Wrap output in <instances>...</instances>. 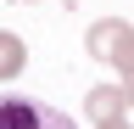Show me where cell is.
Segmentation results:
<instances>
[{
	"label": "cell",
	"mask_w": 134,
	"mask_h": 129,
	"mask_svg": "<svg viewBox=\"0 0 134 129\" xmlns=\"http://www.w3.org/2000/svg\"><path fill=\"white\" fill-rule=\"evenodd\" d=\"M84 51H90L95 62H112L123 79H134V23H123V17H100V23H90Z\"/></svg>",
	"instance_id": "6da1fadb"
},
{
	"label": "cell",
	"mask_w": 134,
	"mask_h": 129,
	"mask_svg": "<svg viewBox=\"0 0 134 129\" xmlns=\"http://www.w3.org/2000/svg\"><path fill=\"white\" fill-rule=\"evenodd\" d=\"M0 129H78V123L34 95H0Z\"/></svg>",
	"instance_id": "7a4b0ae2"
},
{
	"label": "cell",
	"mask_w": 134,
	"mask_h": 129,
	"mask_svg": "<svg viewBox=\"0 0 134 129\" xmlns=\"http://www.w3.org/2000/svg\"><path fill=\"white\" fill-rule=\"evenodd\" d=\"M84 112H90L95 129H117V123H129V95H123V84H90Z\"/></svg>",
	"instance_id": "3957f363"
},
{
	"label": "cell",
	"mask_w": 134,
	"mask_h": 129,
	"mask_svg": "<svg viewBox=\"0 0 134 129\" xmlns=\"http://www.w3.org/2000/svg\"><path fill=\"white\" fill-rule=\"evenodd\" d=\"M23 68H28V45L17 39V34H6V28H0V84H11Z\"/></svg>",
	"instance_id": "277c9868"
},
{
	"label": "cell",
	"mask_w": 134,
	"mask_h": 129,
	"mask_svg": "<svg viewBox=\"0 0 134 129\" xmlns=\"http://www.w3.org/2000/svg\"><path fill=\"white\" fill-rule=\"evenodd\" d=\"M123 95H129V107H134V79H123Z\"/></svg>",
	"instance_id": "5b68a950"
},
{
	"label": "cell",
	"mask_w": 134,
	"mask_h": 129,
	"mask_svg": "<svg viewBox=\"0 0 134 129\" xmlns=\"http://www.w3.org/2000/svg\"><path fill=\"white\" fill-rule=\"evenodd\" d=\"M117 129H129V123H117Z\"/></svg>",
	"instance_id": "8992f818"
}]
</instances>
